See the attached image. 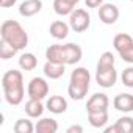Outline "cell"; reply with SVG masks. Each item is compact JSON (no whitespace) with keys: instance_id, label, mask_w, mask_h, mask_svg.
<instances>
[{"instance_id":"obj_1","label":"cell","mask_w":133,"mask_h":133,"mask_svg":"<svg viewBox=\"0 0 133 133\" xmlns=\"http://www.w3.org/2000/svg\"><path fill=\"white\" fill-rule=\"evenodd\" d=\"M2 88H3L5 100L10 105L17 107L24 102L25 88H24V75L21 71L16 69L6 71L2 77Z\"/></svg>"},{"instance_id":"obj_2","label":"cell","mask_w":133,"mask_h":133,"mask_svg":"<svg viewBox=\"0 0 133 133\" xmlns=\"http://www.w3.org/2000/svg\"><path fill=\"white\" fill-rule=\"evenodd\" d=\"M117 80V72L114 69V55L111 52H103L97 61L96 83L100 88H113Z\"/></svg>"},{"instance_id":"obj_3","label":"cell","mask_w":133,"mask_h":133,"mask_svg":"<svg viewBox=\"0 0 133 133\" xmlns=\"http://www.w3.org/2000/svg\"><path fill=\"white\" fill-rule=\"evenodd\" d=\"M0 38L17 50H24L28 45V33L17 21H5L0 27Z\"/></svg>"},{"instance_id":"obj_4","label":"cell","mask_w":133,"mask_h":133,"mask_svg":"<svg viewBox=\"0 0 133 133\" xmlns=\"http://www.w3.org/2000/svg\"><path fill=\"white\" fill-rule=\"evenodd\" d=\"M91 86V74L86 68H75L71 74L68 94L74 100H83Z\"/></svg>"},{"instance_id":"obj_5","label":"cell","mask_w":133,"mask_h":133,"mask_svg":"<svg viewBox=\"0 0 133 133\" xmlns=\"http://www.w3.org/2000/svg\"><path fill=\"white\" fill-rule=\"evenodd\" d=\"M113 47L125 63L133 64V38L130 35L117 33L113 39Z\"/></svg>"},{"instance_id":"obj_6","label":"cell","mask_w":133,"mask_h":133,"mask_svg":"<svg viewBox=\"0 0 133 133\" xmlns=\"http://www.w3.org/2000/svg\"><path fill=\"white\" fill-rule=\"evenodd\" d=\"M69 25H71V30H74L75 33H83L91 25V16L88 14L86 10L77 8L69 14Z\"/></svg>"},{"instance_id":"obj_7","label":"cell","mask_w":133,"mask_h":133,"mask_svg":"<svg viewBox=\"0 0 133 133\" xmlns=\"http://www.w3.org/2000/svg\"><path fill=\"white\" fill-rule=\"evenodd\" d=\"M27 94L30 99H38L42 100L49 96V83L45 78L42 77H35L30 80L28 86H27Z\"/></svg>"},{"instance_id":"obj_8","label":"cell","mask_w":133,"mask_h":133,"mask_svg":"<svg viewBox=\"0 0 133 133\" xmlns=\"http://www.w3.org/2000/svg\"><path fill=\"white\" fill-rule=\"evenodd\" d=\"M121 13L119 8L114 3H102L99 8V19L100 22H103L105 25H113L117 22Z\"/></svg>"},{"instance_id":"obj_9","label":"cell","mask_w":133,"mask_h":133,"mask_svg":"<svg viewBox=\"0 0 133 133\" xmlns=\"http://www.w3.org/2000/svg\"><path fill=\"white\" fill-rule=\"evenodd\" d=\"M63 53H64V63L66 66H74L77 64L82 56H83V50L78 44L75 42H68V44H63Z\"/></svg>"},{"instance_id":"obj_10","label":"cell","mask_w":133,"mask_h":133,"mask_svg":"<svg viewBox=\"0 0 133 133\" xmlns=\"http://www.w3.org/2000/svg\"><path fill=\"white\" fill-rule=\"evenodd\" d=\"M110 107V99L103 92H96L88 99L86 103V111L88 113H96V111H107Z\"/></svg>"},{"instance_id":"obj_11","label":"cell","mask_w":133,"mask_h":133,"mask_svg":"<svg viewBox=\"0 0 133 133\" xmlns=\"http://www.w3.org/2000/svg\"><path fill=\"white\" fill-rule=\"evenodd\" d=\"M113 107L121 111V113H131L133 111V94L128 92H121L114 97L113 100Z\"/></svg>"},{"instance_id":"obj_12","label":"cell","mask_w":133,"mask_h":133,"mask_svg":"<svg viewBox=\"0 0 133 133\" xmlns=\"http://www.w3.org/2000/svg\"><path fill=\"white\" fill-rule=\"evenodd\" d=\"M42 10V0H24L19 5V14L22 17H33Z\"/></svg>"},{"instance_id":"obj_13","label":"cell","mask_w":133,"mask_h":133,"mask_svg":"<svg viewBox=\"0 0 133 133\" xmlns=\"http://www.w3.org/2000/svg\"><path fill=\"white\" fill-rule=\"evenodd\" d=\"M44 75L50 80H58L64 75L66 72V64H61V63H53V61H47L44 64V69H42Z\"/></svg>"},{"instance_id":"obj_14","label":"cell","mask_w":133,"mask_h":133,"mask_svg":"<svg viewBox=\"0 0 133 133\" xmlns=\"http://www.w3.org/2000/svg\"><path fill=\"white\" fill-rule=\"evenodd\" d=\"M45 108L53 114H63L68 110V100L63 96H50V99L47 100Z\"/></svg>"},{"instance_id":"obj_15","label":"cell","mask_w":133,"mask_h":133,"mask_svg":"<svg viewBox=\"0 0 133 133\" xmlns=\"http://www.w3.org/2000/svg\"><path fill=\"white\" fill-rule=\"evenodd\" d=\"M69 30H71V25L66 24L64 21H55V22H52V25L49 28L50 36L55 39H66L69 35Z\"/></svg>"},{"instance_id":"obj_16","label":"cell","mask_w":133,"mask_h":133,"mask_svg":"<svg viewBox=\"0 0 133 133\" xmlns=\"http://www.w3.org/2000/svg\"><path fill=\"white\" fill-rule=\"evenodd\" d=\"M25 113H27V116L28 117H31V119H38V117H41L42 116V113H44V105H42V100H38V99H28L27 100V103H25Z\"/></svg>"},{"instance_id":"obj_17","label":"cell","mask_w":133,"mask_h":133,"mask_svg":"<svg viewBox=\"0 0 133 133\" xmlns=\"http://www.w3.org/2000/svg\"><path fill=\"white\" fill-rule=\"evenodd\" d=\"M38 133H56L58 131V122L52 117H41L35 125Z\"/></svg>"},{"instance_id":"obj_18","label":"cell","mask_w":133,"mask_h":133,"mask_svg":"<svg viewBox=\"0 0 133 133\" xmlns=\"http://www.w3.org/2000/svg\"><path fill=\"white\" fill-rule=\"evenodd\" d=\"M45 58H47V61L66 64L64 63V53H63V45L61 44H52V45H49L47 50H45Z\"/></svg>"},{"instance_id":"obj_19","label":"cell","mask_w":133,"mask_h":133,"mask_svg":"<svg viewBox=\"0 0 133 133\" xmlns=\"http://www.w3.org/2000/svg\"><path fill=\"white\" fill-rule=\"evenodd\" d=\"M19 66H21V69L25 71V72H30V71H35L36 69V66H38V58L30 53V52H25L19 56Z\"/></svg>"},{"instance_id":"obj_20","label":"cell","mask_w":133,"mask_h":133,"mask_svg":"<svg viewBox=\"0 0 133 133\" xmlns=\"http://www.w3.org/2000/svg\"><path fill=\"white\" fill-rule=\"evenodd\" d=\"M88 121L94 128H103L108 124V110L107 111H96L88 113Z\"/></svg>"},{"instance_id":"obj_21","label":"cell","mask_w":133,"mask_h":133,"mask_svg":"<svg viewBox=\"0 0 133 133\" xmlns=\"http://www.w3.org/2000/svg\"><path fill=\"white\" fill-rule=\"evenodd\" d=\"M75 10L74 5H71L66 0H53V11L58 16H69L72 11Z\"/></svg>"},{"instance_id":"obj_22","label":"cell","mask_w":133,"mask_h":133,"mask_svg":"<svg viewBox=\"0 0 133 133\" xmlns=\"http://www.w3.org/2000/svg\"><path fill=\"white\" fill-rule=\"evenodd\" d=\"M116 127L119 133H133V117L122 116L116 121Z\"/></svg>"},{"instance_id":"obj_23","label":"cell","mask_w":133,"mask_h":133,"mask_svg":"<svg viewBox=\"0 0 133 133\" xmlns=\"http://www.w3.org/2000/svg\"><path fill=\"white\" fill-rule=\"evenodd\" d=\"M13 130L16 133H33L36 128L31 124V121H28V119H17L14 127H13Z\"/></svg>"},{"instance_id":"obj_24","label":"cell","mask_w":133,"mask_h":133,"mask_svg":"<svg viewBox=\"0 0 133 133\" xmlns=\"http://www.w3.org/2000/svg\"><path fill=\"white\" fill-rule=\"evenodd\" d=\"M17 52H19V50L14 49L13 45H10L8 42L0 41V58H2V59H10V58H13Z\"/></svg>"},{"instance_id":"obj_25","label":"cell","mask_w":133,"mask_h":133,"mask_svg":"<svg viewBox=\"0 0 133 133\" xmlns=\"http://www.w3.org/2000/svg\"><path fill=\"white\" fill-rule=\"evenodd\" d=\"M121 80L124 83V86L127 88H133V66H130V68L124 69L122 74H121Z\"/></svg>"},{"instance_id":"obj_26","label":"cell","mask_w":133,"mask_h":133,"mask_svg":"<svg viewBox=\"0 0 133 133\" xmlns=\"http://www.w3.org/2000/svg\"><path fill=\"white\" fill-rule=\"evenodd\" d=\"M85 3L88 8H99L103 3V0H85Z\"/></svg>"},{"instance_id":"obj_27","label":"cell","mask_w":133,"mask_h":133,"mask_svg":"<svg viewBox=\"0 0 133 133\" xmlns=\"http://www.w3.org/2000/svg\"><path fill=\"white\" fill-rule=\"evenodd\" d=\"M16 2L17 0H0V6L2 8H11V6L16 5Z\"/></svg>"},{"instance_id":"obj_28","label":"cell","mask_w":133,"mask_h":133,"mask_svg":"<svg viewBox=\"0 0 133 133\" xmlns=\"http://www.w3.org/2000/svg\"><path fill=\"white\" fill-rule=\"evenodd\" d=\"M66 131L68 133H83V127L82 125H71Z\"/></svg>"},{"instance_id":"obj_29","label":"cell","mask_w":133,"mask_h":133,"mask_svg":"<svg viewBox=\"0 0 133 133\" xmlns=\"http://www.w3.org/2000/svg\"><path fill=\"white\" fill-rule=\"evenodd\" d=\"M105 131H107V133H119L116 124H114V125H110V127H105Z\"/></svg>"},{"instance_id":"obj_30","label":"cell","mask_w":133,"mask_h":133,"mask_svg":"<svg viewBox=\"0 0 133 133\" xmlns=\"http://www.w3.org/2000/svg\"><path fill=\"white\" fill-rule=\"evenodd\" d=\"M66 2H69L71 5H74V6H75V5H77V3L80 2V0H66Z\"/></svg>"},{"instance_id":"obj_31","label":"cell","mask_w":133,"mask_h":133,"mask_svg":"<svg viewBox=\"0 0 133 133\" xmlns=\"http://www.w3.org/2000/svg\"><path fill=\"white\" fill-rule=\"evenodd\" d=\"M131 2H133V0H131Z\"/></svg>"}]
</instances>
